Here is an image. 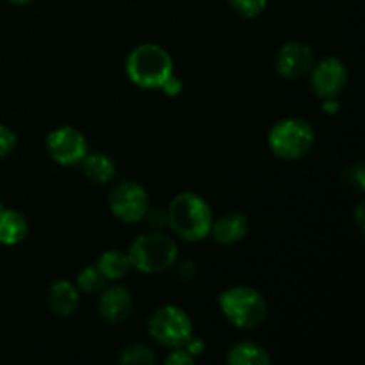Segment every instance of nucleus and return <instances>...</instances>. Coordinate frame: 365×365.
Here are the masks:
<instances>
[{
    "instance_id": "nucleus-7",
    "label": "nucleus",
    "mask_w": 365,
    "mask_h": 365,
    "mask_svg": "<svg viewBox=\"0 0 365 365\" xmlns=\"http://www.w3.org/2000/svg\"><path fill=\"white\" fill-rule=\"evenodd\" d=\"M109 207L114 216L123 223H139L150 209L146 189L134 180L118 182L109 195Z\"/></svg>"
},
{
    "instance_id": "nucleus-13",
    "label": "nucleus",
    "mask_w": 365,
    "mask_h": 365,
    "mask_svg": "<svg viewBox=\"0 0 365 365\" xmlns=\"http://www.w3.org/2000/svg\"><path fill=\"white\" fill-rule=\"evenodd\" d=\"M48 309L61 317H68L77 312L81 303V291L77 285L68 280H56L46 294Z\"/></svg>"
},
{
    "instance_id": "nucleus-14",
    "label": "nucleus",
    "mask_w": 365,
    "mask_h": 365,
    "mask_svg": "<svg viewBox=\"0 0 365 365\" xmlns=\"http://www.w3.org/2000/svg\"><path fill=\"white\" fill-rule=\"evenodd\" d=\"M29 234V221L21 212L14 209H7L6 205L0 209V245L14 246L20 245Z\"/></svg>"
},
{
    "instance_id": "nucleus-11",
    "label": "nucleus",
    "mask_w": 365,
    "mask_h": 365,
    "mask_svg": "<svg viewBox=\"0 0 365 365\" xmlns=\"http://www.w3.org/2000/svg\"><path fill=\"white\" fill-rule=\"evenodd\" d=\"M132 296L127 287L113 285V287L102 289V294L98 299V312L102 319L109 324H120L128 319L132 314Z\"/></svg>"
},
{
    "instance_id": "nucleus-22",
    "label": "nucleus",
    "mask_w": 365,
    "mask_h": 365,
    "mask_svg": "<svg viewBox=\"0 0 365 365\" xmlns=\"http://www.w3.org/2000/svg\"><path fill=\"white\" fill-rule=\"evenodd\" d=\"M18 145L16 134L13 132V128H9L7 125L0 123V159L11 155L14 152Z\"/></svg>"
},
{
    "instance_id": "nucleus-12",
    "label": "nucleus",
    "mask_w": 365,
    "mask_h": 365,
    "mask_svg": "<svg viewBox=\"0 0 365 365\" xmlns=\"http://www.w3.org/2000/svg\"><path fill=\"white\" fill-rule=\"evenodd\" d=\"M248 230V216L235 210V212H228L217 220H212L209 235H212L214 241L220 242V245H235L246 237Z\"/></svg>"
},
{
    "instance_id": "nucleus-9",
    "label": "nucleus",
    "mask_w": 365,
    "mask_h": 365,
    "mask_svg": "<svg viewBox=\"0 0 365 365\" xmlns=\"http://www.w3.org/2000/svg\"><path fill=\"white\" fill-rule=\"evenodd\" d=\"M310 88L314 95L324 98H339L348 84V68L337 57H324L310 68Z\"/></svg>"
},
{
    "instance_id": "nucleus-4",
    "label": "nucleus",
    "mask_w": 365,
    "mask_h": 365,
    "mask_svg": "<svg viewBox=\"0 0 365 365\" xmlns=\"http://www.w3.org/2000/svg\"><path fill=\"white\" fill-rule=\"evenodd\" d=\"M130 266L145 274L163 273L178 259V246L163 230H152L134 239L127 252Z\"/></svg>"
},
{
    "instance_id": "nucleus-18",
    "label": "nucleus",
    "mask_w": 365,
    "mask_h": 365,
    "mask_svg": "<svg viewBox=\"0 0 365 365\" xmlns=\"http://www.w3.org/2000/svg\"><path fill=\"white\" fill-rule=\"evenodd\" d=\"M106 278L102 277V273L98 271L96 266H86L84 269H81V273L77 274V285L78 291L86 292V294H93V292H100L106 285Z\"/></svg>"
},
{
    "instance_id": "nucleus-23",
    "label": "nucleus",
    "mask_w": 365,
    "mask_h": 365,
    "mask_svg": "<svg viewBox=\"0 0 365 365\" xmlns=\"http://www.w3.org/2000/svg\"><path fill=\"white\" fill-rule=\"evenodd\" d=\"M195 362V356L189 355L184 348H173L164 359V364L168 365H187Z\"/></svg>"
},
{
    "instance_id": "nucleus-21",
    "label": "nucleus",
    "mask_w": 365,
    "mask_h": 365,
    "mask_svg": "<svg viewBox=\"0 0 365 365\" xmlns=\"http://www.w3.org/2000/svg\"><path fill=\"white\" fill-rule=\"evenodd\" d=\"M342 178H344V182L349 185V187L355 189V191H359V192H362L364 187H365L364 164L362 163L349 164V166L346 168V171H344V175H342Z\"/></svg>"
},
{
    "instance_id": "nucleus-3",
    "label": "nucleus",
    "mask_w": 365,
    "mask_h": 365,
    "mask_svg": "<svg viewBox=\"0 0 365 365\" xmlns=\"http://www.w3.org/2000/svg\"><path fill=\"white\" fill-rule=\"evenodd\" d=\"M225 319L239 330H253L267 317L266 298L250 285L225 289L217 298Z\"/></svg>"
},
{
    "instance_id": "nucleus-2",
    "label": "nucleus",
    "mask_w": 365,
    "mask_h": 365,
    "mask_svg": "<svg viewBox=\"0 0 365 365\" xmlns=\"http://www.w3.org/2000/svg\"><path fill=\"white\" fill-rule=\"evenodd\" d=\"M125 71L132 84L141 89H163L175 75L170 52L157 43H141L130 50Z\"/></svg>"
},
{
    "instance_id": "nucleus-19",
    "label": "nucleus",
    "mask_w": 365,
    "mask_h": 365,
    "mask_svg": "<svg viewBox=\"0 0 365 365\" xmlns=\"http://www.w3.org/2000/svg\"><path fill=\"white\" fill-rule=\"evenodd\" d=\"M155 353L152 348L143 344H130L120 353V362L121 364H155Z\"/></svg>"
},
{
    "instance_id": "nucleus-8",
    "label": "nucleus",
    "mask_w": 365,
    "mask_h": 365,
    "mask_svg": "<svg viewBox=\"0 0 365 365\" xmlns=\"http://www.w3.org/2000/svg\"><path fill=\"white\" fill-rule=\"evenodd\" d=\"M46 152L61 166L81 164L88 150V141L78 128L64 125L46 135Z\"/></svg>"
},
{
    "instance_id": "nucleus-28",
    "label": "nucleus",
    "mask_w": 365,
    "mask_h": 365,
    "mask_svg": "<svg viewBox=\"0 0 365 365\" xmlns=\"http://www.w3.org/2000/svg\"><path fill=\"white\" fill-rule=\"evenodd\" d=\"M362 214H364V203H360V205L356 207V223H359L360 230H364V217H362Z\"/></svg>"
},
{
    "instance_id": "nucleus-17",
    "label": "nucleus",
    "mask_w": 365,
    "mask_h": 365,
    "mask_svg": "<svg viewBox=\"0 0 365 365\" xmlns=\"http://www.w3.org/2000/svg\"><path fill=\"white\" fill-rule=\"evenodd\" d=\"M98 267V271L102 273V277L106 280H120L130 269V260H128V255L121 250H107L102 255L98 257L95 264Z\"/></svg>"
},
{
    "instance_id": "nucleus-15",
    "label": "nucleus",
    "mask_w": 365,
    "mask_h": 365,
    "mask_svg": "<svg viewBox=\"0 0 365 365\" xmlns=\"http://www.w3.org/2000/svg\"><path fill=\"white\" fill-rule=\"evenodd\" d=\"M82 173L95 184H109L116 175V164L109 155L102 152L86 153L84 159L81 160Z\"/></svg>"
},
{
    "instance_id": "nucleus-5",
    "label": "nucleus",
    "mask_w": 365,
    "mask_h": 365,
    "mask_svg": "<svg viewBox=\"0 0 365 365\" xmlns=\"http://www.w3.org/2000/svg\"><path fill=\"white\" fill-rule=\"evenodd\" d=\"M316 130L303 118H284L271 127L267 145L273 155L284 160H298L312 150Z\"/></svg>"
},
{
    "instance_id": "nucleus-10",
    "label": "nucleus",
    "mask_w": 365,
    "mask_h": 365,
    "mask_svg": "<svg viewBox=\"0 0 365 365\" xmlns=\"http://www.w3.org/2000/svg\"><path fill=\"white\" fill-rule=\"evenodd\" d=\"M314 66V52L309 45L299 41H289L278 50L274 57V68L278 75L287 81L305 77Z\"/></svg>"
},
{
    "instance_id": "nucleus-26",
    "label": "nucleus",
    "mask_w": 365,
    "mask_h": 365,
    "mask_svg": "<svg viewBox=\"0 0 365 365\" xmlns=\"http://www.w3.org/2000/svg\"><path fill=\"white\" fill-rule=\"evenodd\" d=\"M160 91L166 93L168 96H177L178 93L182 91V81L177 77V75H173V77H171L170 81H168L166 84H164V88L160 89Z\"/></svg>"
},
{
    "instance_id": "nucleus-20",
    "label": "nucleus",
    "mask_w": 365,
    "mask_h": 365,
    "mask_svg": "<svg viewBox=\"0 0 365 365\" xmlns=\"http://www.w3.org/2000/svg\"><path fill=\"white\" fill-rule=\"evenodd\" d=\"M232 9L242 18H257L264 13L267 0H228Z\"/></svg>"
},
{
    "instance_id": "nucleus-25",
    "label": "nucleus",
    "mask_w": 365,
    "mask_h": 365,
    "mask_svg": "<svg viewBox=\"0 0 365 365\" xmlns=\"http://www.w3.org/2000/svg\"><path fill=\"white\" fill-rule=\"evenodd\" d=\"M182 348H184L185 351L189 353V355L195 356V359H196V356L203 355V351H205V341H203V339H200V337H196V335L192 334L191 337L187 339V342L182 346Z\"/></svg>"
},
{
    "instance_id": "nucleus-29",
    "label": "nucleus",
    "mask_w": 365,
    "mask_h": 365,
    "mask_svg": "<svg viewBox=\"0 0 365 365\" xmlns=\"http://www.w3.org/2000/svg\"><path fill=\"white\" fill-rule=\"evenodd\" d=\"M7 2L14 4V6H25V4H29L31 0H7Z\"/></svg>"
},
{
    "instance_id": "nucleus-1",
    "label": "nucleus",
    "mask_w": 365,
    "mask_h": 365,
    "mask_svg": "<svg viewBox=\"0 0 365 365\" xmlns=\"http://www.w3.org/2000/svg\"><path fill=\"white\" fill-rule=\"evenodd\" d=\"M166 216L173 234L189 242L203 241L210 234L214 220L205 198L191 191L178 192L170 202Z\"/></svg>"
},
{
    "instance_id": "nucleus-24",
    "label": "nucleus",
    "mask_w": 365,
    "mask_h": 365,
    "mask_svg": "<svg viewBox=\"0 0 365 365\" xmlns=\"http://www.w3.org/2000/svg\"><path fill=\"white\" fill-rule=\"evenodd\" d=\"M145 220L150 221V227L157 228V230H160V228L164 227V225H168V216L166 212H164L163 209H157V207H150L148 212H146Z\"/></svg>"
},
{
    "instance_id": "nucleus-16",
    "label": "nucleus",
    "mask_w": 365,
    "mask_h": 365,
    "mask_svg": "<svg viewBox=\"0 0 365 365\" xmlns=\"http://www.w3.org/2000/svg\"><path fill=\"white\" fill-rule=\"evenodd\" d=\"M227 362L232 365H266L271 364V356L267 349L257 342L241 341L228 349Z\"/></svg>"
},
{
    "instance_id": "nucleus-6",
    "label": "nucleus",
    "mask_w": 365,
    "mask_h": 365,
    "mask_svg": "<svg viewBox=\"0 0 365 365\" xmlns=\"http://www.w3.org/2000/svg\"><path fill=\"white\" fill-rule=\"evenodd\" d=\"M148 334L164 348H182L192 335V321L180 307L163 305L150 316Z\"/></svg>"
},
{
    "instance_id": "nucleus-27",
    "label": "nucleus",
    "mask_w": 365,
    "mask_h": 365,
    "mask_svg": "<svg viewBox=\"0 0 365 365\" xmlns=\"http://www.w3.org/2000/svg\"><path fill=\"white\" fill-rule=\"evenodd\" d=\"M339 100L337 98H324L323 100V109L327 114H337L339 113Z\"/></svg>"
}]
</instances>
